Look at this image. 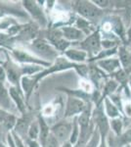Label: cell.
I'll list each match as a JSON object with an SVG mask.
<instances>
[{"mask_svg":"<svg viewBox=\"0 0 131 147\" xmlns=\"http://www.w3.org/2000/svg\"><path fill=\"white\" fill-rule=\"evenodd\" d=\"M75 3V12L80 18L88 21L92 25L100 22L104 17V10L98 8L92 1H77Z\"/></svg>","mask_w":131,"mask_h":147,"instance_id":"cell-1","label":"cell"},{"mask_svg":"<svg viewBox=\"0 0 131 147\" xmlns=\"http://www.w3.org/2000/svg\"><path fill=\"white\" fill-rule=\"evenodd\" d=\"M102 34L99 28L95 30L91 34L87 35L82 41L79 42V49L85 51L88 54V57L92 58L102 50Z\"/></svg>","mask_w":131,"mask_h":147,"instance_id":"cell-2","label":"cell"},{"mask_svg":"<svg viewBox=\"0 0 131 147\" xmlns=\"http://www.w3.org/2000/svg\"><path fill=\"white\" fill-rule=\"evenodd\" d=\"M91 121L96 125L95 129L99 131L101 136H107L110 130V125H109V119L106 117L103 109V101L99 102L96 104L92 111V117Z\"/></svg>","mask_w":131,"mask_h":147,"instance_id":"cell-3","label":"cell"},{"mask_svg":"<svg viewBox=\"0 0 131 147\" xmlns=\"http://www.w3.org/2000/svg\"><path fill=\"white\" fill-rule=\"evenodd\" d=\"M32 48L44 60L55 61L58 57V51L51 45V43L44 39H36L32 42Z\"/></svg>","mask_w":131,"mask_h":147,"instance_id":"cell-4","label":"cell"},{"mask_svg":"<svg viewBox=\"0 0 131 147\" xmlns=\"http://www.w3.org/2000/svg\"><path fill=\"white\" fill-rule=\"evenodd\" d=\"M73 130V123L67 122V121H61L54 125L51 129V134L56 137L57 140L61 144H64L69 141Z\"/></svg>","mask_w":131,"mask_h":147,"instance_id":"cell-5","label":"cell"},{"mask_svg":"<svg viewBox=\"0 0 131 147\" xmlns=\"http://www.w3.org/2000/svg\"><path fill=\"white\" fill-rule=\"evenodd\" d=\"M85 102L73 96L69 95L66 103V110H65V118L77 117L83 112V110L86 107Z\"/></svg>","mask_w":131,"mask_h":147,"instance_id":"cell-6","label":"cell"},{"mask_svg":"<svg viewBox=\"0 0 131 147\" xmlns=\"http://www.w3.org/2000/svg\"><path fill=\"white\" fill-rule=\"evenodd\" d=\"M96 66L100 70L103 71L107 76H111L116 72H118L120 69H121V65L120 63L118 58L116 57H111L108 59H104V60H100L95 62Z\"/></svg>","mask_w":131,"mask_h":147,"instance_id":"cell-7","label":"cell"},{"mask_svg":"<svg viewBox=\"0 0 131 147\" xmlns=\"http://www.w3.org/2000/svg\"><path fill=\"white\" fill-rule=\"evenodd\" d=\"M49 40H50L51 45L53 46L56 50H59L62 52H65L66 50H68V49L70 48V46L71 45V43L70 41H68V40H66L64 38L61 30L52 32L49 36Z\"/></svg>","mask_w":131,"mask_h":147,"instance_id":"cell-8","label":"cell"},{"mask_svg":"<svg viewBox=\"0 0 131 147\" xmlns=\"http://www.w3.org/2000/svg\"><path fill=\"white\" fill-rule=\"evenodd\" d=\"M61 32L64 38L70 41L71 43H73V42H80L86 37L82 32H80L78 28L73 27V26H64L63 28H61Z\"/></svg>","mask_w":131,"mask_h":147,"instance_id":"cell-9","label":"cell"},{"mask_svg":"<svg viewBox=\"0 0 131 147\" xmlns=\"http://www.w3.org/2000/svg\"><path fill=\"white\" fill-rule=\"evenodd\" d=\"M64 54L69 61L75 64H86L89 59L86 52L79 48H69L64 52Z\"/></svg>","mask_w":131,"mask_h":147,"instance_id":"cell-10","label":"cell"},{"mask_svg":"<svg viewBox=\"0 0 131 147\" xmlns=\"http://www.w3.org/2000/svg\"><path fill=\"white\" fill-rule=\"evenodd\" d=\"M118 55L121 68L129 75L131 72V52L128 50L125 44H121L118 46Z\"/></svg>","mask_w":131,"mask_h":147,"instance_id":"cell-11","label":"cell"},{"mask_svg":"<svg viewBox=\"0 0 131 147\" xmlns=\"http://www.w3.org/2000/svg\"><path fill=\"white\" fill-rule=\"evenodd\" d=\"M103 109L106 117L109 120L116 119V118H122V114L115 104L111 101L109 97L103 99Z\"/></svg>","mask_w":131,"mask_h":147,"instance_id":"cell-12","label":"cell"},{"mask_svg":"<svg viewBox=\"0 0 131 147\" xmlns=\"http://www.w3.org/2000/svg\"><path fill=\"white\" fill-rule=\"evenodd\" d=\"M25 7L28 9V12L32 15V17L36 19L41 25L46 24V18H45L43 12L40 9V7L37 5L34 1H25Z\"/></svg>","mask_w":131,"mask_h":147,"instance_id":"cell-13","label":"cell"},{"mask_svg":"<svg viewBox=\"0 0 131 147\" xmlns=\"http://www.w3.org/2000/svg\"><path fill=\"white\" fill-rule=\"evenodd\" d=\"M120 84L116 80L112 79V78L106 80L103 84V94L101 96V100L103 101L104 98L110 97L111 95H113L114 93H116L118 91V89L120 88Z\"/></svg>","mask_w":131,"mask_h":147,"instance_id":"cell-14","label":"cell"},{"mask_svg":"<svg viewBox=\"0 0 131 147\" xmlns=\"http://www.w3.org/2000/svg\"><path fill=\"white\" fill-rule=\"evenodd\" d=\"M75 27L77 28H78L80 32H82L83 34H85V36L91 34L92 32L95 30L94 25H92L91 23H89L88 21L84 20V19H82V18H80V17H78L77 19Z\"/></svg>","mask_w":131,"mask_h":147,"instance_id":"cell-15","label":"cell"},{"mask_svg":"<svg viewBox=\"0 0 131 147\" xmlns=\"http://www.w3.org/2000/svg\"><path fill=\"white\" fill-rule=\"evenodd\" d=\"M14 55L16 56V58L20 61H26V62H32V63H36L39 65H44V66H49V62H46L44 60H40V59L33 58L32 56H30L28 54L25 53V52L16 50L14 51Z\"/></svg>","mask_w":131,"mask_h":147,"instance_id":"cell-16","label":"cell"},{"mask_svg":"<svg viewBox=\"0 0 131 147\" xmlns=\"http://www.w3.org/2000/svg\"><path fill=\"white\" fill-rule=\"evenodd\" d=\"M110 129L113 130V132L116 136H120L122 134L123 129V120L122 118H116V119L109 120Z\"/></svg>","mask_w":131,"mask_h":147,"instance_id":"cell-17","label":"cell"},{"mask_svg":"<svg viewBox=\"0 0 131 147\" xmlns=\"http://www.w3.org/2000/svg\"><path fill=\"white\" fill-rule=\"evenodd\" d=\"M39 139L41 141L42 145L44 146L45 141H46L47 137H48L49 134H50V130H49V127L47 125V124L45 123V121L42 119V118H39Z\"/></svg>","mask_w":131,"mask_h":147,"instance_id":"cell-18","label":"cell"},{"mask_svg":"<svg viewBox=\"0 0 131 147\" xmlns=\"http://www.w3.org/2000/svg\"><path fill=\"white\" fill-rule=\"evenodd\" d=\"M79 134H80L79 125L77 124V117H75V121L73 122V130H71L70 139H69V142H70L73 146H75V144L77 143L78 138H79Z\"/></svg>","mask_w":131,"mask_h":147,"instance_id":"cell-19","label":"cell"},{"mask_svg":"<svg viewBox=\"0 0 131 147\" xmlns=\"http://www.w3.org/2000/svg\"><path fill=\"white\" fill-rule=\"evenodd\" d=\"M78 86H79V88L81 91L85 92V93L87 94H92L94 93V91L96 90L94 87V85L92 84V82H90L88 79H81L79 80V84H78Z\"/></svg>","mask_w":131,"mask_h":147,"instance_id":"cell-20","label":"cell"},{"mask_svg":"<svg viewBox=\"0 0 131 147\" xmlns=\"http://www.w3.org/2000/svg\"><path fill=\"white\" fill-rule=\"evenodd\" d=\"M28 119H21L19 120L18 122H16V125H15V129H16V131L18 132L19 134L21 136H25L27 134V131L28 130Z\"/></svg>","mask_w":131,"mask_h":147,"instance_id":"cell-21","label":"cell"},{"mask_svg":"<svg viewBox=\"0 0 131 147\" xmlns=\"http://www.w3.org/2000/svg\"><path fill=\"white\" fill-rule=\"evenodd\" d=\"M118 137V143H120L121 146L130 145L131 144V127L126 129L125 131H122V134Z\"/></svg>","mask_w":131,"mask_h":147,"instance_id":"cell-22","label":"cell"},{"mask_svg":"<svg viewBox=\"0 0 131 147\" xmlns=\"http://www.w3.org/2000/svg\"><path fill=\"white\" fill-rule=\"evenodd\" d=\"M100 137H101V136H100L99 131L97 130V129H95L91 137H90V139L84 145V147H98L100 142Z\"/></svg>","mask_w":131,"mask_h":147,"instance_id":"cell-23","label":"cell"},{"mask_svg":"<svg viewBox=\"0 0 131 147\" xmlns=\"http://www.w3.org/2000/svg\"><path fill=\"white\" fill-rule=\"evenodd\" d=\"M10 95L12 98L15 100L16 102V104L18 105V107L19 109H20L21 111H24V109H25V107H24V103H23V100H22V98H21V96H20V94H19V92L18 90H17L16 88H14V87H11L10 88Z\"/></svg>","mask_w":131,"mask_h":147,"instance_id":"cell-24","label":"cell"},{"mask_svg":"<svg viewBox=\"0 0 131 147\" xmlns=\"http://www.w3.org/2000/svg\"><path fill=\"white\" fill-rule=\"evenodd\" d=\"M28 136H30V138L32 139V140H35V139L38 137L39 136V125L37 122H34L32 123V125H30V127H28Z\"/></svg>","mask_w":131,"mask_h":147,"instance_id":"cell-25","label":"cell"},{"mask_svg":"<svg viewBox=\"0 0 131 147\" xmlns=\"http://www.w3.org/2000/svg\"><path fill=\"white\" fill-rule=\"evenodd\" d=\"M35 82H36V80H33V79H30V78H23V80H22L23 88L28 94H30V92L32 91V87L34 86V84H35Z\"/></svg>","mask_w":131,"mask_h":147,"instance_id":"cell-26","label":"cell"},{"mask_svg":"<svg viewBox=\"0 0 131 147\" xmlns=\"http://www.w3.org/2000/svg\"><path fill=\"white\" fill-rule=\"evenodd\" d=\"M101 45L102 49H112L118 47V43L114 38H102Z\"/></svg>","mask_w":131,"mask_h":147,"instance_id":"cell-27","label":"cell"},{"mask_svg":"<svg viewBox=\"0 0 131 147\" xmlns=\"http://www.w3.org/2000/svg\"><path fill=\"white\" fill-rule=\"evenodd\" d=\"M44 146L45 147H61V143L57 140L56 137L50 132L48 137H47V139H46V141H45Z\"/></svg>","mask_w":131,"mask_h":147,"instance_id":"cell-28","label":"cell"},{"mask_svg":"<svg viewBox=\"0 0 131 147\" xmlns=\"http://www.w3.org/2000/svg\"><path fill=\"white\" fill-rule=\"evenodd\" d=\"M121 110H122V115H124L127 118H131V101H122V108H121Z\"/></svg>","mask_w":131,"mask_h":147,"instance_id":"cell-29","label":"cell"},{"mask_svg":"<svg viewBox=\"0 0 131 147\" xmlns=\"http://www.w3.org/2000/svg\"><path fill=\"white\" fill-rule=\"evenodd\" d=\"M7 76H8V80H10L13 84H18L19 82V74L16 72L14 69H8V72H7Z\"/></svg>","mask_w":131,"mask_h":147,"instance_id":"cell-30","label":"cell"},{"mask_svg":"<svg viewBox=\"0 0 131 147\" xmlns=\"http://www.w3.org/2000/svg\"><path fill=\"white\" fill-rule=\"evenodd\" d=\"M55 111H56V106L54 104H48L43 108V115L45 117H51L54 115Z\"/></svg>","mask_w":131,"mask_h":147,"instance_id":"cell-31","label":"cell"},{"mask_svg":"<svg viewBox=\"0 0 131 147\" xmlns=\"http://www.w3.org/2000/svg\"><path fill=\"white\" fill-rule=\"evenodd\" d=\"M92 2L93 4H95L98 8L102 9V10L106 9L110 5V1H108V0H92Z\"/></svg>","mask_w":131,"mask_h":147,"instance_id":"cell-32","label":"cell"},{"mask_svg":"<svg viewBox=\"0 0 131 147\" xmlns=\"http://www.w3.org/2000/svg\"><path fill=\"white\" fill-rule=\"evenodd\" d=\"M10 114L4 112L3 110H0V125H4V123L6 122L7 118L9 117Z\"/></svg>","mask_w":131,"mask_h":147,"instance_id":"cell-33","label":"cell"},{"mask_svg":"<svg viewBox=\"0 0 131 147\" xmlns=\"http://www.w3.org/2000/svg\"><path fill=\"white\" fill-rule=\"evenodd\" d=\"M98 147H108V142H107V136L100 137V142Z\"/></svg>","mask_w":131,"mask_h":147,"instance_id":"cell-34","label":"cell"},{"mask_svg":"<svg viewBox=\"0 0 131 147\" xmlns=\"http://www.w3.org/2000/svg\"><path fill=\"white\" fill-rule=\"evenodd\" d=\"M28 147H40L39 143L35 140H32L28 142Z\"/></svg>","mask_w":131,"mask_h":147,"instance_id":"cell-35","label":"cell"},{"mask_svg":"<svg viewBox=\"0 0 131 147\" xmlns=\"http://www.w3.org/2000/svg\"><path fill=\"white\" fill-rule=\"evenodd\" d=\"M125 34H126V38H127V41L130 42L131 41V25H130V27L128 28L127 32H126Z\"/></svg>","mask_w":131,"mask_h":147,"instance_id":"cell-36","label":"cell"},{"mask_svg":"<svg viewBox=\"0 0 131 147\" xmlns=\"http://www.w3.org/2000/svg\"><path fill=\"white\" fill-rule=\"evenodd\" d=\"M6 13H8V10H6L4 7L0 6V17H2V16H4Z\"/></svg>","mask_w":131,"mask_h":147,"instance_id":"cell-37","label":"cell"},{"mask_svg":"<svg viewBox=\"0 0 131 147\" xmlns=\"http://www.w3.org/2000/svg\"><path fill=\"white\" fill-rule=\"evenodd\" d=\"M61 147H73V145H71V144L70 143V142H66V143H64V144H62L61 145Z\"/></svg>","mask_w":131,"mask_h":147,"instance_id":"cell-38","label":"cell"},{"mask_svg":"<svg viewBox=\"0 0 131 147\" xmlns=\"http://www.w3.org/2000/svg\"><path fill=\"white\" fill-rule=\"evenodd\" d=\"M3 79H4V72H3V70L0 68V80H3Z\"/></svg>","mask_w":131,"mask_h":147,"instance_id":"cell-39","label":"cell"},{"mask_svg":"<svg viewBox=\"0 0 131 147\" xmlns=\"http://www.w3.org/2000/svg\"><path fill=\"white\" fill-rule=\"evenodd\" d=\"M127 45H126V47L128 48V50H129L130 52H131V41L130 42H128V43H126Z\"/></svg>","mask_w":131,"mask_h":147,"instance_id":"cell-40","label":"cell"},{"mask_svg":"<svg viewBox=\"0 0 131 147\" xmlns=\"http://www.w3.org/2000/svg\"><path fill=\"white\" fill-rule=\"evenodd\" d=\"M127 84H129V88L131 89V80H128V82H127Z\"/></svg>","mask_w":131,"mask_h":147,"instance_id":"cell-41","label":"cell"},{"mask_svg":"<svg viewBox=\"0 0 131 147\" xmlns=\"http://www.w3.org/2000/svg\"><path fill=\"white\" fill-rule=\"evenodd\" d=\"M124 147H131V144H130V145H127V146H124Z\"/></svg>","mask_w":131,"mask_h":147,"instance_id":"cell-42","label":"cell"},{"mask_svg":"<svg viewBox=\"0 0 131 147\" xmlns=\"http://www.w3.org/2000/svg\"><path fill=\"white\" fill-rule=\"evenodd\" d=\"M0 147H5V146H3V145H2V144H1V145H0Z\"/></svg>","mask_w":131,"mask_h":147,"instance_id":"cell-43","label":"cell"}]
</instances>
